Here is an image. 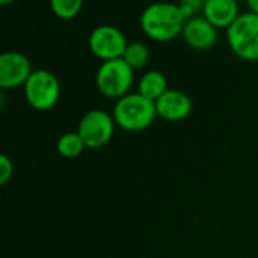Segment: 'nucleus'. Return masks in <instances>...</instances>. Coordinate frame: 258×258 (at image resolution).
Instances as JSON below:
<instances>
[{
    "label": "nucleus",
    "mask_w": 258,
    "mask_h": 258,
    "mask_svg": "<svg viewBox=\"0 0 258 258\" xmlns=\"http://www.w3.org/2000/svg\"><path fill=\"white\" fill-rule=\"evenodd\" d=\"M231 50L245 60H258V15L254 12L240 14L227 29Z\"/></svg>",
    "instance_id": "3"
},
{
    "label": "nucleus",
    "mask_w": 258,
    "mask_h": 258,
    "mask_svg": "<svg viewBox=\"0 0 258 258\" xmlns=\"http://www.w3.org/2000/svg\"><path fill=\"white\" fill-rule=\"evenodd\" d=\"M183 38L195 50H209L218 41V29L203 15L186 21Z\"/></svg>",
    "instance_id": "9"
},
{
    "label": "nucleus",
    "mask_w": 258,
    "mask_h": 258,
    "mask_svg": "<svg viewBox=\"0 0 258 258\" xmlns=\"http://www.w3.org/2000/svg\"><path fill=\"white\" fill-rule=\"evenodd\" d=\"M248 8H249V12H254L258 15V0H249Z\"/></svg>",
    "instance_id": "18"
},
{
    "label": "nucleus",
    "mask_w": 258,
    "mask_h": 258,
    "mask_svg": "<svg viewBox=\"0 0 258 258\" xmlns=\"http://www.w3.org/2000/svg\"><path fill=\"white\" fill-rule=\"evenodd\" d=\"M85 148H86L85 142L77 132L76 133L68 132L65 135H62L57 141V151L60 156H63L67 159H74V157L80 156Z\"/></svg>",
    "instance_id": "13"
},
{
    "label": "nucleus",
    "mask_w": 258,
    "mask_h": 258,
    "mask_svg": "<svg viewBox=\"0 0 258 258\" xmlns=\"http://www.w3.org/2000/svg\"><path fill=\"white\" fill-rule=\"evenodd\" d=\"M115 119L107 112L92 109L86 112L77 127V133L85 142L86 148L97 150L104 147L113 136Z\"/></svg>",
    "instance_id": "6"
},
{
    "label": "nucleus",
    "mask_w": 258,
    "mask_h": 258,
    "mask_svg": "<svg viewBox=\"0 0 258 258\" xmlns=\"http://www.w3.org/2000/svg\"><path fill=\"white\" fill-rule=\"evenodd\" d=\"M157 115L156 103L145 98L139 92L127 94L119 98L113 107V119L127 132H141L151 125Z\"/></svg>",
    "instance_id": "2"
},
{
    "label": "nucleus",
    "mask_w": 258,
    "mask_h": 258,
    "mask_svg": "<svg viewBox=\"0 0 258 258\" xmlns=\"http://www.w3.org/2000/svg\"><path fill=\"white\" fill-rule=\"evenodd\" d=\"M14 174V165L6 154L0 156V184H6Z\"/></svg>",
    "instance_id": "17"
},
{
    "label": "nucleus",
    "mask_w": 258,
    "mask_h": 258,
    "mask_svg": "<svg viewBox=\"0 0 258 258\" xmlns=\"http://www.w3.org/2000/svg\"><path fill=\"white\" fill-rule=\"evenodd\" d=\"M51 11L62 20H71L79 15L83 3L80 0H51Z\"/></svg>",
    "instance_id": "15"
},
{
    "label": "nucleus",
    "mask_w": 258,
    "mask_h": 258,
    "mask_svg": "<svg viewBox=\"0 0 258 258\" xmlns=\"http://www.w3.org/2000/svg\"><path fill=\"white\" fill-rule=\"evenodd\" d=\"M186 21L178 5L163 2L147 6L141 15V27L145 35L159 42H166L181 35Z\"/></svg>",
    "instance_id": "1"
},
{
    "label": "nucleus",
    "mask_w": 258,
    "mask_h": 258,
    "mask_svg": "<svg viewBox=\"0 0 258 258\" xmlns=\"http://www.w3.org/2000/svg\"><path fill=\"white\" fill-rule=\"evenodd\" d=\"M177 5H178L180 11L183 12L184 18H186V20H190V18H194V17H198L197 14H198L200 11H204L206 2H203V0H181V2L177 3Z\"/></svg>",
    "instance_id": "16"
},
{
    "label": "nucleus",
    "mask_w": 258,
    "mask_h": 258,
    "mask_svg": "<svg viewBox=\"0 0 258 258\" xmlns=\"http://www.w3.org/2000/svg\"><path fill=\"white\" fill-rule=\"evenodd\" d=\"M203 14L216 29H230L240 15L234 0H207Z\"/></svg>",
    "instance_id": "11"
},
{
    "label": "nucleus",
    "mask_w": 258,
    "mask_h": 258,
    "mask_svg": "<svg viewBox=\"0 0 258 258\" xmlns=\"http://www.w3.org/2000/svg\"><path fill=\"white\" fill-rule=\"evenodd\" d=\"M157 115L166 121H181L192 112V100L181 91L168 89L156 101Z\"/></svg>",
    "instance_id": "10"
},
{
    "label": "nucleus",
    "mask_w": 258,
    "mask_h": 258,
    "mask_svg": "<svg viewBox=\"0 0 258 258\" xmlns=\"http://www.w3.org/2000/svg\"><path fill=\"white\" fill-rule=\"evenodd\" d=\"M168 91V80L163 73L151 70L145 73L139 82V94L151 101H157Z\"/></svg>",
    "instance_id": "12"
},
{
    "label": "nucleus",
    "mask_w": 258,
    "mask_h": 258,
    "mask_svg": "<svg viewBox=\"0 0 258 258\" xmlns=\"http://www.w3.org/2000/svg\"><path fill=\"white\" fill-rule=\"evenodd\" d=\"M122 59L133 70H138V68H142L148 62L150 50H148V47L144 42H132V44L127 45V50H125Z\"/></svg>",
    "instance_id": "14"
},
{
    "label": "nucleus",
    "mask_w": 258,
    "mask_h": 258,
    "mask_svg": "<svg viewBox=\"0 0 258 258\" xmlns=\"http://www.w3.org/2000/svg\"><path fill=\"white\" fill-rule=\"evenodd\" d=\"M98 91L107 98H122L133 83V68L124 59L107 60L100 65L95 74Z\"/></svg>",
    "instance_id": "4"
},
{
    "label": "nucleus",
    "mask_w": 258,
    "mask_h": 258,
    "mask_svg": "<svg viewBox=\"0 0 258 258\" xmlns=\"http://www.w3.org/2000/svg\"><path fill=\"white\" fill-rule=\"evenodd\" d=\"M24 95L33 109L50 110L59 100L60 83L53 73L47 70H36L24 85Z\"/></svg>",
    "instance_id": "5"
},
{
    "label": "nucleus",
    "mask_w": 258,
    "mask_h": 258,
    "mask_svg": "<svg viewBox=\"0 0 258 258\" xmlns=\"http://www.w3.org/2000/svg\"><path fill=\"white\" fill-rule=\"evenodd\" d=\"M127 45L124 33L110 24H101L89 35V48L103 62L122 59Z\"/></svg>",
    "instance_id": "7"
},
{
    "label": "nucleus",
    "mask_w": 258,
    "mask_h": 258,
    "mask_svg": "<svg viewBox=\"0 0 258 258\" xmlns=\"http://www.w3.org/2000/svg\"><path fill=\"white\" fill-rule=\"evenodd\" d=\"M29 59L18 51H5L0 54V88L14 89L24 86L32 76Z\"/></svg>",
    "instance_id": "8"
}]
</instances>
